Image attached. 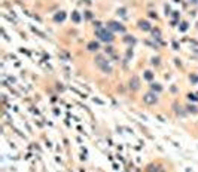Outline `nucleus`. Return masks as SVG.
Returning <instances> with one entry per match:
<instances>
[{"label": "nucleus", "mask_w": 198, "mask_h": 172, "mask_svg": "<svg viewBox=\"0 0 198 172\" xmlns=\"http://www.w3.org/2000/svg\"><path fill=\"white\" fill-rule=\"evenodd\" d=\"M72 19L75 21V22H79V21H81V18H79V13H77V12H73V13H72Z\"/></svg>", "instance_id": "obj_9"}, {"label": "nucleus", "mask_w": 198, "mask_h": 172, "mask_svg": "<svg viewBox=\"0 0 198 172\" xmlns=\"http://www.w3.org/2000/svg\"><path fill=\"white\" fill-rule=\"evenodd\" d=\"M156 95H155V93L154 92H149V93H146V95L143 97V101L146 102V104H155L156 102Z\"/></svg>", "instance_id": "obj_4"}, {"label": "nucleus", "mask_w": 198, "mask_h": 172, "mask_svg": "<svg viewBox=\"0 0 198 172\" xmlns=\"http://www.w3.org/2000/svg\"><path fill=\"white\" fill-rule=\"evenodd\" d=\"M88 49H89V51H97V49H98V43L97 42H91V43H89V45H88Z\"/></svg>", "instance_id": "obj_7"}, {"label": "nucleus", "mask_w": 198, "mask_h": 172, "mask_svg": "<svg viewBox=\"0 0 198 172\" xmlns=\"http://www.w3.org/2000/svg\"><path fill=\"white\" fill-rule=\"evenodd\" d=\"M64 15H66L64 12H60L58 15L55 16V21H63V19H64Z\"/></svg>", "instance_id": "obj_11"}, {"label": "nucleus", "mask_w": 198, "mask_h": 172, "mask_svg": "<svg viewBox=\"0 0 198 172\" xmlns=\"http://www.w3.org/2000/svg\"><path fill=\"white\" fill-rule=\"evenodd\" d=\"M95 61H97V64L100 65L101 68H103V71H106V73H112V68L109 67V65H106V64H103V62H106L104 61V58L103 57H97L95 58Z\"/></svg>", "instance_id": "obj_3"}, {"label": "nucleus", "mask_w": 198, "mask_h": 172, "mask_svg": "<svg viewBox=\"0 0 198 172\" xmlns=\"http://www.w3.org/2000/svg\"><path fill=\"white\" fill-rule=\"evenodd\" d=\"M118 13H121V15L124 16V13H125V9H119V10H118Z\"/></svg>", "instance_id": "obj_14"}, {"label": "nucleus", "mask_w": 198, "mask_h": 172, "mask_svg": "<svg viewBox=\"0 0 198 172\" xmlns=\"http://www.w3.org/2000/svg\"><path fill=\"white\" fill-rule=\"evenodd\" d=\"M95 34H97V37H98V39H101L103 42L110 43V42L113 40V34H112V33H110L109 30H106V28H98Z\"/></svg>", "instance_id": "obj_1"}, {"label": "nucleus", "mask_w": 198, "mask_h": 172, "mask_svg": "<svg viewBox=\"0 0 198 172\" xmlns=\"http://www.w3.org/2000/svg\"><path fill=\"white\" fill-rule=\"evenodd\" d=\"M188 98L191 99V101H197V99H198V98L194 95V93H189V95H188Z\"/></svg>", "instance_id": "obj_13"}, {"label": "nucleus", "mask_w": 198, "mask_h": 172, "mask_svg": "<svg viewBox=\"0 0 198 172\" xmlns=\"http://www.w3.org/2000/svg\"><path fill=\"white\" fill-rule=\"evenodd\" d=\"M150 89L154 91V92H155V91H156V92H159V91L162 89V86H161V85H158V83H152V85H150Z\"/></svg>", "instance_id": "obj_8"}, {"label": "nucleus", "mask_w": 198, "mask_h": 172, "mask_svg": "<svg viewBox=\"0 0 198 172\" xmlns=\"http://www.w3.org/2000/svg\"><path fill=\"white\" fill-rule=\"evenodd\" d=\"M139 86H140V80H139V77L137 76H133L131 77V80H130V88L134 91H137L139 89Z\"/></svg>", "instance_id": "obj_5"}, {"label": "nucleus", "mask_w": 198, "mask_h": 172, "mask_svg": "<svg viewBox=\"0 0 198 172\" xmlns=\"http://www.w3.org/2000/svg\"><path fill=\"white\" fill-rule=\"evenodd\" d=\"M107 28H110V30H113V31H121V33L125 31L124 25L119 24V22H115V21H109V22H107Z\"/></svg>", "instance_id": "obj_2"}, {"label": "nucleus", "mask_w": 198, "mask_h": 172, "mask_svg": "<svg viewBox=\"0 0 198 172\" xmlns=\"http://www.w3.org/2000/svg\"><path fill=\"white\" fill-rule=\"evenodd\" d=\"M139 27H140L141 30H145V31L150 30V24L148 22V21H140V22H139Z\"/></svg>", "instance_id": "obj_6"}, {"label": "nucleus", "mask_w": 198, "mask_h": 172, "mask_svg": "<svg viewBox=\"0 0 198 172\" xmlns=\"http://www.w3.org/2000/svg\"><path fill=\"white\" fill-rule=\"evenodd\" d=\"M186 28H188V22H182V25H180V30H182V31H186Z\"/></svg>", "instance_id": "obj_12"}, {"label": "nucleus", "mask_w": 198, "mask_h": 172, "mask_svg": "<svg viewBox=\"0 0 198 172\" xmlns=\"http://www.w3.org/2000/svg\"><path fill=\"white\" fill-rule=\"evenodd\" d=\"M152 77H154V74H152V71H145V79L152 80Z\"/></svg>", "instance_id": "obj_10"}]
</instances>
